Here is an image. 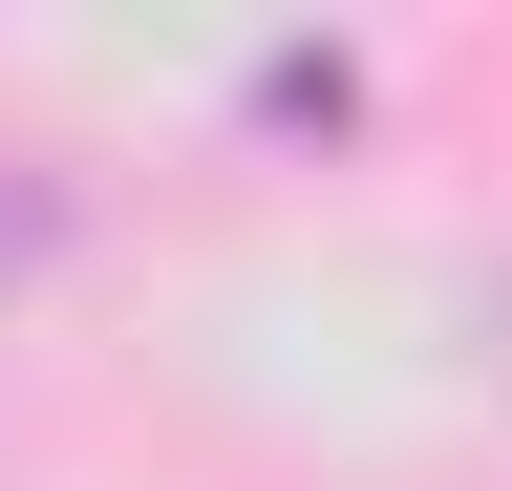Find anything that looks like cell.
Wrapping results in <instances>:
<instances>
[{
    "mask_svg": "<svg viewBox=\"0 0 512 491\" xmlns=\"http://www.w3.org/2000/svg\"><path fill=\"white\" fill-rule=\"evenodd\" d=\"M64 235H86V193H64V171H43V150H0V299H22V278L64 257Z\"/></svg>",
    "mask_w": 512,
    "mask_h": 491,
    "instance_id": "cell-1",
    "label": "cell"
},
{
    "mask_svg": "<svg viewBox=\"0 0 512 491\" xmlns=\"http://www.w3.org/2000/svg\"><path fill=\"white\" fill-rule=\"evenodd\" d=\"M342 107H363L342 43H278V65H256V129H342Z\"/></svg>",
    "mask_w": 512,
    "mask_h": 491,
    "instance_id": "cell-2",
    "label": "cell"
}]
</instances>
